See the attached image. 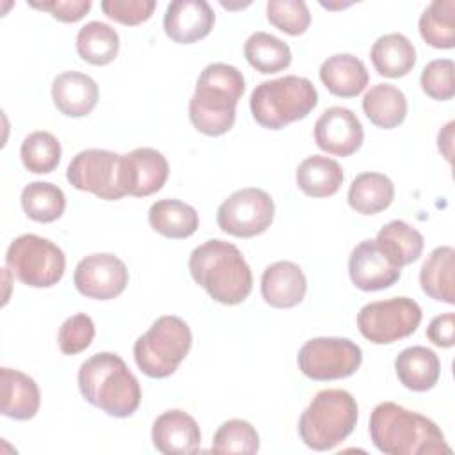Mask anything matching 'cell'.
<instances>
[{"label":"cell","mask_w":455,"mask_h":455,"mask_svg":"<svg viewBox=\"0 0 455 455\" xmlns=\"http://www.w3.org/2000/svg\"><path fill=\"white\" fill-rule=\"evenodd\" d=\"M370 439L386 455L451 453L444 434L432 419L395 402H382L371 411Z\"/></svg>","instance_id":"6da1fadb"},{"label":"cell","mask_w":455,"mask_h":455,"mask_svg":"<svg viewBox=\"0 0 455 455\" xmlns=\"http://www.w3.org/2000/svg\"><path fill=\"white\" fill-rule=\"evenodd\" d=\"M243 91L245 78L235 66L224 62L208 64L197 76L196 92L188 103V117L194 128L210 137L229 132Z\"/></svg>","instance_id":"7a4b0ae2"},{"label":"cell","mask_w":455,"mask_h":455,"mask_svg":"<svg viewBox=\"0 0 455 455\" xmlns=\"http://www.w3.org/2000/svg\"><path fill=\"white\" fill-rule=\"evenodd\" d=\"M192 279L224 306L243 302L252 290V272L240 249L213 238L197 245L188 258Z\"/></svg>","instance_id":"3957f363"},{"label":"cell","mask_w":455,"mask_h":455,"mask_svg":"<svg viewBox=\"0 0 455 455\" xmlns=\"http://www.w3.org/2000/svg\"><path fill=\"white\" fill-rule=\"evenodd\" d=\"M78 387L91 405L114 418L132 416L142 398L137 377L114 352H98L82 363Z\"/></svg>","instance_id":"277c9868"},{"label":"cell","mask_w":455,"mask_h":455,"mask_svg":"<svg viewBox=\"0 0 455 455\" xmlns=\"http://www.w3.org/2000/svg\"><path fill=\"white\" fill-rule=\"evenodd\" d=\"M357 402L345 389L318 391L299 419L302 443L315 451L341 444L357 425Z\"/></svg>","instance_id":"5b68a950"},{"label":"cell","mask_w":455,"mask_h":455,"mask_svg":"<svg viewBox=\"0 0 455 455\" xmlns=\"http://www.w3.org/2000/svg\"><path fill=\"white\" fill-rule=\"evenodd\" d=\"M318 92L311 80L297 75L265 80L251 92L249 107L256 123L268 130H281L307 117L316 107Z\"/></svg>","instance_id":"8992f818"},{"label":"cell","mask_w":455,"mask_h":455,"mask_svg":"<svg viewBox=\"0 0 455 455\" xmlns=\"http://www.w3.org/2000/svg\"><path fill=\"white\" fill-rule=\"evenodd\" d=\"M192 347V332L185 320L174 315L156 318L148 332L137 338L133 357L139 370L151 379L172 375Z\"/></svg>","instance_id":"52a82bcc"},{"label":"cell","mask_w":455,"mask_h":455,"mask_svg":"<svg viewBox=\"0 0 455 455\" xmlns=\"http://www.w3.org/2000/svg\"><path fill=\"white\" fill-rule=\"evenodd\" d=\"M5 265L20 283L32 288H50L62 279L66 256L52 240L27 233L11 242Z\"/></svg>","instance_id":"ba28073f"},{"label":"cell","mask_w":455,"mask_h":455,"mask_svg":"<svg viewBox=\"0 0 455 455\" xmlns=\"http://www.w3.org/2000/svg\"><path fill=\"white\" fill-rule=\"evenodd\" d=\"M421 322V307L409 297H393L363 306L357 313L359 332L375 345L409 338Z\"/></svg>","instance_id":"9c48e42d"},{"label":"cell","mask_w":455,"mask_h":455,"mask_svg":"<svg viewBox=\"0 0 455 455\" xmlns=\"http://www.w3.org/2000/svg\"><path fill=\"white\" fill-rule=\"evenodd\" d=\"M68 181L84 192L105 201L124 197L123 155L108 149H85L73 156L66 171Z\"/></svg>","instance_id":"30bf717a"},{"label":"cell","mask_w":455,"mask_h":455,"mask_svg":"<svg viewBox=\"0 0 455 455\" xmlns=\"http://www.w3.org/2000/svg\"><path fill=\"white\" fill-rule=\"evenodd\" d=\"M363 363L361 347L348 338L307 339L297 355L299 370L313 380H338L354 375Z\"/></svg>","instance_id":"8fae6325"},{"label":"cell","mask_w":455,"mask_h":455,"mask_svg":"<svg viewBox=\"0 0 455 455\" xmlns=\"http://www.w3.org/2000/svg\"><path fill=\"white\" fill-rule=\"evenodd\" d=\"M274 199L261 188L247 187L233 192L217 210L219 228L238 238L265 233L274 220Z\"/></svg>","instance_id":"7c38bea8"},{"label":"cell","mask_w":455,"mask_h":455,"mask_svg":"<svg viewBox=\"0 0 455 455\" xmlns=\"http://www.w3.org/2000/svg\"><path fill=\"white\" fill-rule=\"evenodd\" d=\"M73 283L84 297L110 300L124 291L128 284V268L116 254H89L76 263Z\"/></svg>","instance_id":"4fadbf2b"},{"label":"cell","mask_w":455,"mask_h":455,"mask_svg":"<svg viewBox=\"0 0 455 455\" xmlns=\"http://www.w3.org/2000/svg\"><path fill=\"white\" fill-rule=\"evenodd\" d=\"M313 135L322 151L334 156H350L361 148L364 130L350 108L331 107L316 119Z\"/></svg>","instance_id":"5bb4252c"},{"label":"cell","mask_w":455,"mask_h":455,"mask_svg":"<svg viewBox=\"0 0 455 455\" xmlns=\"http://www.w3.org/2000/svg\"><path fill=\"white\" fill-rule=\"evenodd\" d=\"M167 178L169 164L160 151L137 148L123 155V188L126 196H151L165 185Z\"/></svg>","instance_id":"9a60e30c"},{"label":"cell","mask_w":455,"mask_h":455,"mask_svg":"<svg viewBox=\"0 0 455 455\" xmlns=\"http://www.w3.org/2000/svg\"><path fill=\"white\" fill-rule=\"evenodd\" d=\"M348 274L355 288L363 291H377L398 283L402 268L395 267L384 256L375 240H363L350 252Z\"/></svg>","instance_id":"2e32d148"},{"label":"cell","mask_w":455,"mask_h":455,"mask_svg":"<svg viewBox=\"0 0 455 455\" xmlns=\"http://www.w3.org/2000/svg\"><path fill=\"white\" fill-rule=\"evenodd\" d=\"M215 23V12L204 0H174L164 14L167 37L180 44H192L206 37Z\"/></svg>","instance_id":"e0dca14e"},{"label":"cell","mask_w":455,"mask_h":455,"mask_svg":"<svg viewBox=\"0 0 455 455\" xmlns=\"http://www.w3.org/2000/svg\"><path fill=\"white\" fill-rule=\"evenodd\" d=\"M153 446L164 455H188L201 448L197 421L181 409L162 412L151 428Z\"/></svg>","instance_id":"ac0fdd59"},{"label":"cell","mask_w":455,"mask_h":455,"mask_svg":"<svg viewBox=\"0 0 455 455\" xmlns=\"http://www.w3.org/2000/svg\"><path fill=\"white\" fill-rule=\"evenodd\" d=\"M306 290V275L293 261H275L261 274V297L272 307L288 309L300 304Z\"/></svg>","instance_id":"d6986e66"},{"label":"cell","mask_w":455,"mask_h":455,"mask_svg":"<svg viewBox=\"0 0 455 455\" xmlns=\"http://www.w3.org/2000/svg\"><path fill=\"white\" fill-rule=\"evenodd\" d=\"M100 98L98 84L85 73L64 71L52 84V100L68 117H84L92 112Z\"/></svg>","instance_id":"ffe728a7"},{"label":"cell","mask_w":455,"mask_h":455,"mask_svg":"<svg viewBox=\"0 0 455 455\" xmlns=\"http://www.w3.org/2000/svg\"><path fill=\"white\" fill-rule=\"evenodd\" d=\"M2 402L0 409L5 418L25 421L32 419L41 405V393L32 377L12 368L0 370Z\"/></svg>","instance_id":"44dd1931"},{"label":"cell","mask_w":455,"mask_h":455,"mask_svg":"<svg viewBox=\"0 0 455 455\" xmlns=\"http://www.w3.org/2000/svg\"><path fill=\"white\" fill-rule=\"evenodd\" d=\"M320 80L331 94L354 98L364 91L370 82V75L364 62L355 55L334 53L322 62Z\"/></svg>","instance_id":"7402d4cb"},{"label":"cell","mask_w":455,"mask_h":455,"mask_svg":"<svg viewBox=\"0 0 455 455\" xmlns=\"http://www.w3.org/2000/svg\"><path fill=\"white\" fill-rule=\"evenodd\" d=\"M395 371L403 387L423 393L437 384L441 375V361L434 350L414 345L403 348L396 355Z\"/></svg>","instance_id":"603a6c76"},{"label":"cell","mask_w":455,"mask_h":455,"mask_svg":"<svg viewBox=\"0 0 455 455\" xmlns=\"http://www.w3.org/2000/svg\"><path fill=\"white\" fill-rule=\"evenodd\" d=\"M370 59L375 71L387 78H400L412 71L416 64V48L400 32L380 36L371 50Z\"/></svg>","instance_id":"cb8c5ba5"},{"label":"cell","mask_w":455,"mask_h":455,"mask_svg":"<svg viewBox=\"0 0 455 455\" xmlns=\"http://www.w3.org/2000/svg\"><path fill=\"white\" fill-rule=\"evenodd\" d=\"M455 249L451 245L435 247L419 270L421 290L434 300L455 304Z\"/></svg>","instance_id":"d4e9b609"},{"label":"cell","mask_w":455,"mask_h":455,"mask_svg":"<svg viewBox=\"0 0 455 455\" xmlns=\"http://www.w3.org/2000/svg\"><path fill=\"white\" fill-rule=\"evenodd\" d=\"M375 243L384 256L398 268L414 263L423 252V235L403 220H391L382 226L375 236Z\"/></svg>","instance_id":"484cf974"},{"label":"cell","mask_w":455,"mask_h":455,"mask_svg":"<svg viewBox=\"0 0 455 455\" xmlns=\"http://www.w3.org/2000/svg\"><path fill=\"white\" fill-rule=\"evenodd\" d=\"M297 187L309 197H329L338 192L343 183L341 165L325 156L311 155L304 158L295 172Z\"/></svg>","instance_id":"4316f807"},{"label":"cell","mask_w":455,"mask_h":455,"mask_svg":"<svg viewBox=\"0 0 455 455\" xmlns=\"http://www.w3.org/2000/svg\"><path fill=\"white\" fill-rule=\"evenodd\" d=\"M149 226L165 238H188L199 228V215L194 206L180 199H160L148 212Z\"/></svg>","instance_id":"83f0119b"},{"label":"cell","mask_w":455,"mask_h":455,"mask_svg":"<svg viewBox=\"0 0 455 455\" xmlns=\"http://www.w3.org/2000/svg\"><path fill=\"white\" fill-rule=\"evenodd\" d=\"M366 117L379 128L391 130L403 123L407 116V98L393 84H375L363 96Z\"/></svg>","instance_id":"f1b7e54d"},{"label":"cell","mask_w":455,"mask_h":455,"mask_svg":"<svg viewBox=\"0 0 455 455\" xmlns=\"http://www.w3.org/2000/svg\"><path fill=\"white\" fill-rule=\"evenodd\" d=\"M395 199V185L382 172H361L348 188L347 201L352 210L361 215H375L384 212Z\"/></svg>","instance_id":"f546056e"},{"label":"cell","mask_w":455,"mask_h":455,"mask_svg":"<svg viewBox=\"0 0 455 455\" xmlns=\"http://www.w3.org/2000/svg\"><path fill=\"white\" fill-rule=\"evenodd\" d=\"M76 52L92 66H107L119 53V34L103 21H89L76 34Z\"/></svg>","instance_id":"4dcf8cb0"},{"label":"cell","mask_w":455,"mask_h":455,"mask_svg":"<svg viewBox=\"0 0 455 455\" xmlns=\"http://www.w3.org/2000/svg\"><path fill=\"white\" fill-rule=\"evenodd\" d=\"M243 55L247 62L263 75L279 73L291 62L290 46L279 37L263 30H258L247 37L243 44Z\"/></svg>","instance_id":"1f68e13d"},{"label":"cell","mask_w":455,"mask_h":455,"mask_svg":"<svg viewBox=\"0 0 455 455\" xmlns=\"http://www.w3.org/2000/svg\"><path fill=\"white\" fill-rule=\"evenodd\" d=\"M419 34L427 44L439 50H450L455 46V2L434 0L421 12Z\"/></svg>","instance_id":"d6a6232c"},{"label":"cell","mask_w":455,"mask_h":455,"mask_svg":"<svg viewBox=\"0 0 455 455\" xmlns=\"http://www.w3.org/2000/svg\"><path fill=\"white\" fill-rule=\"evenodd\" d=\"M25 215L36 222H53L66 210L64 192L48 181H32L23 187L20 196Z\"/></svg>","instance_id":"836d02e7"},{"label":"cell","mask_w":455,"mask_h":455,"mask_svg":"<svg viewBox=\"0 0 455 455\" xmlns=\"http://www.w3.org/2000/svg\"><path fill=\"white\" fill-rule=\"evenodd\" d=\"M62 148L59 139L44 130L28 133L20 148V156L27 171L34 174H48L60 162Z\"/></svg>","instance_id":"e575fe53"},{"label":"cell","mask_w":455,"mask_h":455,"mask_svg":"<svg viewBox=\"0 0 455 455\" xmlns=\"http://www.w3.org/2000/svg\"><path fill=\"white\" fill-rule=\"evenodd\" d=\"M210 450L215 453L254 455L259 451V435L249 421L233 418L217 428Z\"/></svg>","instance_id":"d590c367"},{"label":"cell","mask_w":455,"mask_h":455,"mask_svg":"<svg viewBox=\"0 0 455 455\" xmlns=\"http://www.w3.org/2000/svg\"><path fill=\"white\" fill-rule=\"evenodd\" d=\"M267 20L288 36H300L311 23V14L302 0H270L267 2Z\"/></svg>","instance_id":"8d00e7d4"},{"label":"cell","mask_w":455,"mask_h":455,"mask_svg":"<svg viewBox=\"0 0 455 455\" xmlns=\"http://www.w3.org/2000/svg\"><path fill=\"white\" fill-rule=\"evenodd\" d=\"M421 89L437 101H448L455 94V64L451 59L430 60L419 76Z\"/></svg>","instance_id":"74e56055"},{"label":"cell","mask_w":455,"mask_h":455,"mask_svg":"<svg viewBox=\"0 0 455 455\" xmlns=\"http://www.w3.org/2000/svg\"><path fill=\"white\" fill-rule=\"evenodd\" d=\"M96 329L94 322L85 313H76L66 318L59 329V348L66 355H75L84 352L94 339Z\"/></svg>","instance_id":"f35d334b"},{"label":"cell","mask_w":455,"mask_h":455,"mask_svg":"<svg viewBox=\"0 0 455 455\" xmlns=\"http://www.w3.org/2000/svg\"><path fill=\"white\" fill-rule=\"evenodd\" d=\"M100 7L110 20L133 27L151 18L156 7V2L155 0H103Z\"/></svg>","instance_id":"ab89813d"},{"label":"cell","mask_w":455,"mask_h":455,"mask_svg":"<svg viewBox=\"0 0 455 455\" xmlns=\"http://www.w3.org/2000/svg\"><path fill=\"white\" fill-rule=\"evenodd\" d=\"M28 5L34 9L50 12L59 21L75 23L89 12L92 4L91 0H50V2H30Z\"/></svg>","instance_id":"60d3db41"},{"label":"cell","mask_w":455,"mask_h":455,"mask_svg":"<svg viewBox=\"0 0 455 455\" xmlns=\"http://www.w3.org/2000/svg\"><path fill=\"white\" fill-rule=\"evenodd\" d=\"M427 338L443 348H450L455 345V315L443 313L430 320L427 327Z\"/></svg>","instance_id":"b9f144b4"},{"label":"cell","mask_w":455,"mask_h":455,"mask_svg":"<svg viewBox=\"0 0 455 455\" xmlns=\"http://www.w3.org/2000/svg\"><path fill=\"white\" fill-rule=\"evenodd\" d=\"M453 126H455L453 121L446 123L437 135V148L448 162L451 160V153H453Z\"/></svg>","instance_id":"7bdbcfd3"}]
</instances>
